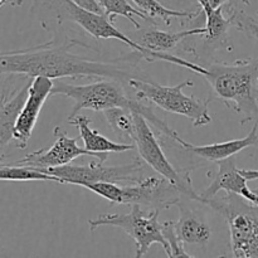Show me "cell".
I'll use <instances>...</instances> for the list:
<instances>
[{
	"instance_id": "cell-1",
	"label": "cell",
	"mask_w": 258,
	"mask_h": 258,
	"mask_svg": "<svg viewBox=\"0 0 258 258\" xmlns=\"http://www.w3.org/2000/svg\"><path fill=\"white\" fill-rule=\"evenodd\" d=\"M75 44H81V42H60L53 38L48 43L27 49L3 52L0 55V72L3 76H27L32 78L43 76L50 80L62 77L105 78L128 85L131 78L136 77V67L143 59L138 50H134L127 57L111 60L91 59L71 52Z\"/></svg>"
},
{
	"instance_id": "cell-2",
	"label": "cell",
	"mask_w": 258,
	"mask_h": 258,
	"mask_svg": "<svg viewBox=\"0 0 258 258\" xmlns=\"http://www.w3.org/2000/svg\"><path fill=\"white\" fill-rule=\"evenodd\" d=\"M203 66L208 70L204 77L214 96L242 115L241 125L258 122V57Z\"/></svg>"
},
{
	"instance_id": "cell-3",
	"label": "cell",
	"mask_w": 258,
	"mask_h": 258,
	"mask_svg": "<svg viewBox=\"0 0 258 258\" xmlns=\"http://www.w3.org/2000/svg\"><path fill=\"white\" fill-rule=\"evenodd\" d=\"M53 95H63L75 101V105H73V108L68 117H75L82 110L103 112L108 108L123 107L141 113L150 122V125L159 131L160 135L166 136L173 141H178L180 139L178 133H175L173 128L169 127L165 121L156 116L153 107L141 102L143 100L140 101L139 98L134 100V98L128 97L122 83L118 82V81L102 78L101 81H96L90 85L80 86L57 82L53 86L52 96Z\"/></svg>"
},
{
	"instance_id": "cell-4",
	"label": "cell",
	"mask_w": 258,
	"mask_h": 258,
	"mask_svg": "<svg viewBox=\"0 0 258 258\" xmlns=\"http://www.w3.org/2000/svg\"><path fill=\"white\" fill-rule=\"evenodd\" d=\"M208 206L223 217L229 229L232 254L237 258H258V206L236 194L208 199Z\"/></svg>"
},
{
	"instance_id": "cell-5",
	"label": "cell",
	"mask_w": 258,
	"mask_h": 258,
	"mask_svg": "<svg viewBox=\"0 0 258 258\" xmlns=\"http://www.w3.org/2000/svg\"><path fill=\"white\" fill-rule=\"evenodd\" d=\"M139 100L148 101L166 112L184 116L193 122L194 127H202L212 122L208 106L211 98L203 101L183 92L185 87H193V81L186 80L176 86H163L148 78H131L128 82Z\"/></svg>"
},
{
	"instance_id": "cell-6",
	"label": "cell",
	"mask_w": 258,
	"mask_h": 258,
	"mask_svg": "<svg viewBox=\"0 0 258 258\" xmlns=\"http://www.w3.org/2000/svg\"><path fill=\"white\" fill-rule=\"evenodd\" d=\"M140 204H133L131 211L126 214L107 213L100 214L97 218L90 219L91 232L100 227H115L125 231L136 243V258H141L148 253L154 243L163 246L166 256L170 249L163 234V223L159 222L160 209H144Z\"/></svg>"
},
{
	"instance_id": "cell-7",
	"label": "cell",
	"mask_w": 258,
	"mask_h": 258,
	"mask_svg": "<svg viewBox=\"0 0 258 258\" xmlns=\"http://www.w3.org/2000/svg\"><path fill=\"white\" fill-rule=\"evenodd\" d=\"M134 118H135V133L133 136V143L138 149L139 156L159 175L175 184L185 194L186 198L201 203V194L194 190L190 171L188 169L178 170L174 168L173 164L164 154L158 138L151 130L150 122L141 113L134 111Z\"/></svg>"
},
{
	"instance_id": "cell-8",
	"label": "cell",
	"mask_w": 258,
	"mask_h": 258,
	"mask_svg": "<svg viewBox=\"0 0 258 258\" xmlns=\"http://www.w3.org/2000/svg\"><path fill=\"white\" fill-rule=\"evenodd\" d=\"M105 161L106 160L96 159L85 165L67 164V165L40 171L58 176L62 179L63 184L78 186H83L87 183H100V181L116 184H135L140 183L148 176L146 164L141 158H135L133 163L127 164V165L106 166L103 165Z\"/></svg>"
},
{
	"instance_id": "cell-9",
	"label": "cell",
	"mask_w": 258,
	"mask_h": 258,
	"mask_svg": "<svg viewBox=\"0 0 258 258\" xmlns=\"http://www.w3.org/2000/svg\"><path fill=\"white\" fill-rule=\"evenodd\" d=\"M34 8L52 13L58 25L64 22L76 23L96 39H117L140 54L145 52V48L118 30L106 15L83 9L73 0H34Z\"/></svg>"
},
{
	"instance_id": "cell-10",
	"label": "cell",
	"mask_w": 258,
	"mask_h": 258,
	"mask_svg": "<svg viewBox=\"0 0 258 258\" xmlns=\"http://www.w3.org/2000/svg\"><path fill=\"white\" fill-rule=\"evenodd\" d=\"M186 198L185 194L161 175L146 176L140 183L121 185L116 204H140L150 209H168Z\"/></svg>"
},
{
	"instance_id": "cell-11",
	"label": "cell",
	"mask_w": 258,
	"mask_h": 258,
	"mask_svg": "<svg viewBox=\"0 0 258 258\" xmlns=\"http://www.w3.org/2000/svg\"><path fill=\"white\" fill-rule=\"evenodd\" d=\"M55 138L54 144L47 149H40L28 154L20 160L15 161V165H25L35 168L38 170H47L70 164L80 156H92V158L107 160L108 153H92L85 148L77 145V139L70 138L59 126L53 130Z\"/></svg>"
},
{
	"instance_id": "cell-12",
	"label": "cell",
	"mask_w": 258,
	"mask_h": 258,
	"mask_svg": "<svg viewBox=\"0 0 258 258\" xmlns=\"http://www.w3.org/2000/svg\"><path fill=\"white\" fill-rule=\"evenodd\" d=\"M201 7L207 28V33L198 35L202 38L201 45L191 48L189 52L196 54L197 58L201 54H211L216 50H233V44L229 39V29L234 28V17L231 13L224 12L223 7L213 8L209 0H194Z\"/></svg>"
},
{
	"instance_id": "cell-13",
	"label": "cell",
	"mask_w": 258,
	"mask_h": 258,
	"mask_svg": "<svg viewBox=\"0 0 258 258\" xmlns=\"http://www.w3.org/2000/svg\"><path fill=\"white\" fill-rule=\"evenodd\" d=\"M54 82L53 80L43 76H38L32 80L29 87V96L27 98L24 107L15 123L13 140L15 141V148L25 149L30 140L33 130L37 125L38 117L42 111L43 105L52 96Z\"/></svg>"
},
{
	"instance_id": "cell-14",
	"label": "cell",
	"mask_w": 258,
	"mask_h": 258,
	"mask_svg": "<svg viewBox=\"0 0 258 258\" xmlns=\"http://www.w3.org/2000/svg\"><path fill=\"white\" fill-rule=\"evenodd\" d=\"M246 176L242 175L241 170L237 168L234 156L218 161V171L214 175L212 183L201 193V204L206 203L208 199L214 198L221 190L228 194H236L246 199L249 203L258 206V193H254L247 185Z\"/></svg>"
},
{
	"instance_id": "cell-15",
	"label": "cell",
	"mask_w": 258,
	"mask_h": 258,
	"mask_svg": "<svg viewBox=\"0 0 258 258\" xmlns=\"http://www.w3.org/2000/svg\"><path fill=\"white\" fill-rule=\"evenodd\" d=\"M156 27L158 25L151 23L148 27H141L140 29H136V32L128 37L145 49L170 53L188 37L203 35L207 33L206 27H193L190 29L181 30V32H165V30L158 29Z\"/></svg>"
},
{
	"instance_id": "cell-16",
	"label": "cell",
	"mask_w": 258,
	"mask_h": 258,
	"mask_svg": "<svg viewBox=\"0 0 258 258\" xmlns=\"http://www.w3.org/2000/svg\"><path fill=\"white\" fill-rule=\"evenodd\" d=\"M188 199L184 198L176 204L180 214L175 222L176 233L184 244L207 247L211 242L213 232L207 219L186 204Z\"/></svg>"
},
{
	"instance_id": "cell-17",
	"label": "cell",
	"mask_w": 258,
	"mask_h": 258,
	"mask_svg": "<svg viewBox=\"0 0 258 258\" xmlns=\"http://www.w3.org/2000/svg\"><path fill=\"white\" fill-rule=\"evenodd\" d=\"M32 77L28 78L20 87H15L8 95L3 91L2 105H0V146L4 150L13 140L15 123L24 107L27 98L29 96V87Z\"/></svg>"
},
{
	"instance_id": "cell-18",
	"label": "cell",
	"mask_w": 258,
	"mask_h": 258,
	"mask_svg": "<svg viewBox=\"0 0 258 258\" xmlns=\"http://www.w3.org/2000/svg\"><path fill=\"white\" fill-rule=\"evenodd\" d=\"M257 131L258 122H254L251 133L242 139H234V140L224 141V143H217L211 144V145L202 146L191 145V144L183 140L179 145H180V148L183 149V150L194 154V155L199 156V158L204 159V160L218 163V161L224 160V159L232 158V156L241 153L244 149H248L251 148V146H258Z\"/></svg>"
},
{
	"instance_id": "cell-19",
	"label": "cell",
	"mask_w": 258,
	"mask_h": 258,
	"mask_svg": "<svg viewBox=\"0 0 258 258\" xmlns=\"http://www.w3.org/2000/svg\"><path fill=\"white\" fill-rule=\"evenodd\" d=\"M68 122L76 126L80 131V139L83 141L85 149L92 153H123V151L134 150L136 148L135 144H118L108 140L106 136L101 135L98 131L90 127V117L85 115H77L75 117H68Z\"/></svg>"
},
{
	"instance_id": "cell-20",
	"label": "cell",
	"mask_w": 258,
	"mask_h": 258,
	"mask_svg": "<svg viewBox=\"0 0 258 258\" xmlns=\"http://www.w3.org/2000/svg\"><path fill=\"white\" fill-rule=\"evenodd\" d=\"M131 2L136 5L139 10H141L144 14L148 15L156 24H158L156 20H159V22H163L168 27L171 25L174 18L189 20V22L193 23L202 14V10L190 12V10L171 9V8L164 5L160 0H131Z\"/></svg>"
},
{
	"instance_id": "cell-21",
	"label": "cell",
	"mask_w": 258,
	"mask_h": 258,
	"mask_svg": "<svg viewBox=\"0 0 258 258\" xmlns=\"http://www.w3.org/2000/svg\"><path fill=\"white\" fill-rule=\"evenodd\" d=\"M0 179L4 181H55L63 184L62 179L53 174L44 173L30 166L15 165V164L5 165L4 163H2L0 166Z\"/></svg>"
},
{
	"instance_id": "cell-22",
	"label": "cell",
	"mask_w": 258,
	"mask_h": 258,
	"mask_svg": "<svg viewBox=\"0 0 258 258\" xmlns=\"http://www.w3.org/2000/svg\"><path fill=\"white\" fill-rule=\"evenodd\" d=\"M98 3H100L101 7L105 10L106 17H107L112 23L116 17H123L133 23L135 29H140L143 25H140V23L135 19V17H138L141 18L143 20H145V22L156 24L154 20H151L150 18L146 14H144L141 10H139L138 8L131 5L127 0H98Z\"/></svg>"
},
{
	"instance_id": "cell-23",
	"label": "cell",
	"mask_w": 258,
	"mask_h": 258,
	"mask_svg": "<svg viewBox=\"0 0 258 258\" xmlns=\"http://www.w3.org/2000/svg\"><path fill=\"white\" fill-rule=\"evenodd\" d=\"M103 116L117 138L128 139L133 143V136L135 133L134 111L123 107H112L103 111Z\"/></svg>"
},
{
	"instance_id": "cell-24",
	"label": "cell",
	"mask_w": 258,
	"mask_h": 258,
	"mask_svg": "<svg viewBox=\"0 0 258 258\" xmlns=\"http://www.w3.org/2000/svg\"><path fill=\"white\" fill-rule=\"evenodd\" d=\"M243 4H247V3H243ZM243 4H233L229 5V7H224V12L233 14L234 28L258 40V23L253 18L248 17L244 13Z\"/></svg>"
},
{
	"instance_id": "cell-25",
	"label": "cell",
	"mask_w": 258,
	"mask_h": 258,
	"mask_svg": "<svg viewBox=\"0 0 258 258\" xmlns=\"http://www.w3.org/2000/svg\"><path fill=\"white\" fill-rule=\"evenodd\" d=\"M163 234L169 244V257H193L184 249V243L179 238L175 229V222L168 221L163 223Z\"/></svg>"
},
{
	"instance_id": "cell-26",
	"label": "cell",
	"mask_w": 258,
	"mask_h": 258,
	"mask_svg": "<svg viewBox=\"0 0 258 258\" xmlns=\"http://www.w3.org/2000/svg\"><path fill=\"white\" fill-rule=\"evenodd\" d=\"M78 7L83 8L86 10H90L92 13H97V14L105 15V10L101 7L98 0H73Z\"/></svg>"
},
{
	"instance_id": "cell-27",
	"label": "cell",
	"mask_w": 258,
	"mask_h": 258,
	"mask_svg": "<svg viewBox=\"0 0 258 258\" xmlns=\"http://www.w3.org/2000/svg\"><path fill=\"white\" fill-rule=\"evenodd\" d=\"M242 175L246 176L247 180H257L258 179V169H239Z\"/></svg>"
},
{
	"instance_id": "cell-28",
	"label": "cell",
	"mask_w": 258,
	"mask_h": 258,
	"mask_svg": "<svg viewBox=\"0 0 258 258\" xmlns=\"http://www.w3.org/2000/svg\"><path fill=\"white\" fill-rule=\"evenodd\" d=\"M213 8H219V7H224V5L229 4L232 0H209Z\"/></svg>"
},
{
	"instance_id": "cell-29",
	"label": "cell",
	"mask_w": 258,
	"mask_h": 258,
	"mask_svg": "<svg viewBox=\"0 0 258 258\" xmlns=\"http://www.w3.org/2000/svg\"><path fill=\"white\" fill-rule=\"evenodd\" d=\"M181 2H183V0H163L164 5H166V7H168V5H171V4H180Z\"/></svg>"
},
{
	"instance_id": "cell-30",
	"label": "cell",
	"mask_w": 258,
	"mask_h": 258,
	"mask_svg": "<svg viewBox=\"0 0 258 258\" xmlns=\"http://www.w3.org/2000/svg\"><path fill=\"white\" fill-rule=\"evenodd\" d=\"M7 3H9V4H14V5L15 4H20L18 0H0V7H4Z\"/></svg>"
},
{
	"instance_id": "cell-31",
	"label": "cell",
	"mask_w": 258,
	"mask_h": 258,
	"mask_svg": "<svg viewBox=\"0 0 258 258\" xmlns=\"http://www.w3.org/2000/svg\"><path fill=\"white\" fill-rule=\"evenodd\" d=\"M257 15H258V12H257Z\"/></svg>"
}]
</instances>
